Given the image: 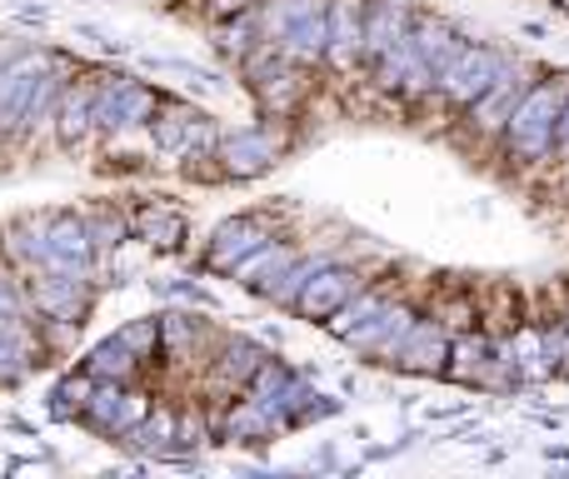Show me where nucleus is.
<instances>
[{"label": "nucleus", "instance_id": "nucleus-1", "mask_svg": "<svg viewBox=\"0 0 569 479\" xmlns=\"http://www.w3.org/2000/svg\"><path fill=\"white\" fill-rule=\"evenodd\" d=\"M565 100H569V76L535 80V86L525 90L515 116H510V126H505V136H500L515 160H525V166L555 160V130H560Z\"/></svg>", "mask_w": 569, "mask_h": 479}, {"label": "nucleus", "instance_id": "nucleus-2", "mask_svg": "<svg viewBox=\"0 0 569 479\" xmlns=\"http://www.w3.org/2000/svg\"><path fill=\"white\" fill-rule=\"evenodd\" d=\"M510 66V56H505L500 46H485V40H465V50L450 60V66L440 70V86H435V96H445L450 106H465L470 110L475 100L485 96V90L500 80V70Z\"/></svg>", "mask_w": 569, "mask_h": 479}, {"label": "nucleus", "instance_id": "nucleus-3", "mask_svg": "<svg viewBox=\"0 0 569 479\" xmlns=\"http://www.w3.org/2000/svg\"><path fill=\"white\" fill-rule=\"evenodd\" d=\"M530 86H535V80H530V66L510 60V66L500 70V80H495V86L470 106V130H475V136H505V126H510L515 106H520V96H525Z\"/></svg>", "mask_w": 569, "mask_h": 479}, {"label": "nucleus", "instance_id": "nucleus-4", "mask_svg": "<svg viewBox=\"0 0 569 479\" xmlns=\"http://www.w3.org/2000/svg\"><path fill=\"white\" fill-rule=\"evenodd\" d=\"M360 290H365L360 270H350V265H325V270H315V280L300 290L295 315H300V320H320L325 325L345 300H355Z\"/></svg>", "mask_w": 569, "mask_h": 479}, {"label": "nucleus", "instance_id": "nucleus-5", "mask_svg": "<svg viewBox=\"0 0 569 479\" xmlns=\"http://www.w3.org/2000/svg\"><path fill=\"white\" fill-rule=\"evenodd\" d=\"M450 330L435 320H415V330L405 335V345L395 350V370L400 375H445L450 370Z\"/></svg>", "mask_w": 569, "mask_h": 479}, {"label": "nucleus", "instance_id": "nucleus-6", "mask_svg": "<svg viewBox=\"0 0 569 479\" xmlns=\"http://www.w3.org/2000/svg\"><path fill=\"white\" fill-rule=\"evenodd\" d=\"M365 20H370V0H330V46H325V60L335 70H355L365 60Z\"/></svg>", "mask_w": 569, "mask_h": 479}, {"label": "nucleus", "instance_id": "nucleus-7", "mask_svg": "<svg viewBox=\"0 0 569 479\" xmlns=\"http://www.w3.org/2000/svg\"><path fill=\"white\" fill-rule=\"evenodd\" d=\"M40 80H46V56H16L10 66H0V136L26 126V106Z\"/></svg>", "mask_w": 569, "mask_h": 479}, {"label": "nucleus", "instance_id": "nucleus-8", "mask_svg": "<svg viewBox=\"0 0 569 479\" xmlns=\"http://www.w3.org/2000/svg\"><path fill=\"white\" fill-rule=\"evenodd\" d=\"M410 330H415V310H410V305H395V300H390L380 315H375V320H365L345 345L390 365V360H395V350L405 345V335H410Z\"/></svg>", "mask_w": 569, "mask_h": 479}, {"label": "nucleus", "instance_id": "nucleus-9", "mask_svg": "<svg viewBox=\"0 0 569 479\" xmlns=\"http://www.w3.org/2000/svg\"><path fill=\"white\" fill-rule=\"evenodd\" d=\"M415 26V10L405 0H370V20H365V66H380Z\"/></svg>", "mask_w": 569, "mask_h": 479}, {"label": "nucleus", "instance_id": "nucleus-10", "mask_svg": "<svg viewBox=\"0 0 569 479\" xmlns=\"http://www.w3.org/2000/svg\"><path fill=\"white\" fill-rule=\"evenodd\" d=\"M216 156L226 160V170L236 180H256V176H266V170L276 166L280 146H276V136H266V130H236V136L220 140Z\"/></svg>", "mask_w": 569, "mask_h": 479}, {"label": "nucleus", "instance_id": "nucleus-11", "mask_svg": "<svg viewBox=\"0 0 569 479\" xmlns=\"http://www.w3.org/2000/svg\"><path fill=\"white\" fill-rule=\"evenodd\" d=\"M266 240H276V236H270V226H266V220H256V216L226 220V226L216 230V240H210L206 265H210V270H236V265L246 260L250 250H260V245H266Z\"/></svg>", "mask_w": 569, "mask_h": 479}, {"label": "nucleus", "instance_id": "nucleus-12", "mask_svg": "<svg viewBox=\"0 0 569 479\" xmlns=\"http://www.w3.org/2000/svg\"><path fill=\"white\" fill-rule=\"evenodd\" d=\"M150 110H156V100H150L146 90H140L136 80H126V76H116L110 86L96 90V126H106V130L136 126V120H146Z\"/></svg>", "mask_w": 569, "mask_h": 479}, {"label": "nucleus", "instance_id": "nucleus-13", "mask_svg": "<svg viewBox=\"0 0 569 479\" xmlns=\"http://www.w3.org/2000/svg\"><path fill=\"white\" fill-rule=\"evenodd\" d=\"M410 36H415V46H420V56L435 66V76H440V70L465 50L460 26H455V20H445V16H415Z\"/></svg>", "mask_w": 569, "mask_h": 479}, {"label": "nucleus", "instance_id": "nucleus-14", "mask_svg": "<svg viewBox=\"0 0 569 479\" xmlns=\"http://www.w3.org/2000/svg\"><path fill=\"white\" fill-rule=\"evenodd\" d=\"M290 265H295V250H290V245H280V240H266V245H260V250H250L246 260H240V265H236V270H230V275H236L240 285H250V290H256V295H266L270 285H276L280 275L290 270Z\"/></svg>", "mask_w": 569, "mask_h": 479}, {"label": "nucleus", "instance_id": "nucleus-15", "mask_svg": "<svg viewBox=\"0 0 569 479\" xmlns=\"http://www.w3.org/2000/svg\"><path fill=\"white\" fill-rule=\"evenodd\" d=\"M96 130V90L80 86V90H66L56 106V136L66 146H80V140Z\"/></svg>", "mask_w": 569, "mask_h": 479}, {"label": "nucleus", "instance_id": "nucleus-16", "mask_svg": "<svg viewBox=\"0 0 569 479\" xmlns=\"http://www.w3.org/2000/svg\"><path fill=\"white\" fill-rule=\"evenodd\" d=\"M76 285L80 280H66V275H50L46 270V280H36V310H46L50 320L80 325V315H86V300L76 295Z\"/></svg>", "mask_w": 569, "mask_h": 479}, {"label": "nucleus", "instance_id": "nucleus-17", "mask_svg": "<svg viewBox=\"0 0 569 479\" xmlns=\"http://www.w3.org/2000/svg\"><path fill=\"white\" fill-rule=\"evenodd\" d=\"M325 10H330V0H266L260 30H266V40L276 46L290 26H300V20H310V16H325Z\"/></svg>", "mask_w": 569, "mask_h": 479}, {"label": "nucleus", "instance_id": "nucleus-18", "mask_svg": "<svg viewBox=\"0 0 569 479\" xmlns=\"http://www.w3.org/2000/svg\"><path fill=\"white\" fill-rule=\"evenodd\" d=\"M385 305H390V300H385L380 290H360L355 300H345L340 310H335L330 320H325V335H335V340H350V335L360 330L365 320H375V315H380Z\"/></svg>", "mask_w": 569, "mask_h": 479}, {"label": "nucleus", "instance_id": "nucleus-19", "mask_svg": "<svg viewBox=\"0 0 569 479\" xmlns=\"http://www.w3.org/2000/svg\"><path fill=\"white\" fill-rule=\"evenodd\" d=\"M196 120L200 116H186V110H166V116H156V126H150V140H156L160 156H186L190 136H196Z\"/></svg>", "mask_w": 569, "mask_h": 479}, {"label": "nucleus", "instance_id": "nucleus-20", "mask_svg": "<svg viewBox=\"0 0 569 479\" xmlns=\"http://www.w3.org/2000/svg\"><path fill=\"white\" fill-rule=\"evenodd\" d=\"M136 360H140V355L116 335V340H106V345H96V350H90L86 370L96 375V380H126V375L136 370Z\"/></svg>", "mask_w": 569, "mask_h": 479}, {"label": "nucleus", "instance_id": "nucleus-21", "mask_svg": "<svg viewBox=\"0 0 569 479\" xmlns=\"http://www.w3.org/2000/svg\"><path fill=\"white\" fill-rule=\"evenodd\" d=\"M325 265H330V260H320V255H295V265L280 275L276 285H270V290H266V300L290 305V310H295V300H300V290L315 280V270H325Z\"/></svg>", "mask_w": 569, "mask_h": 479}, {"label": "nucleus", "instance_id": "nucleus-22", "mask_svg": "<svg viewBox=\"0 0 569 479\" xmlns=\"http://www.w3.org/2000/svg\"><path fill=\"white\" fill-rule=\"evenodd\" d=\"M260 370H266V350H260L256 340H236V345H226V355H220V380L250 385Z\"/></svg>", "mask_w": 569, "mask_h": 479}, {"label": "nucleus", "instance_id": "nucleus-23", "mask_svg": "<svg viewBox=\"0 0 569 479\" xmlns=\"http://www.w3.org/2000/svg\"><path fill=\"white\" fill-rule=\"evenodd\" d=\"M270 430H280V420L266 410V405H256V400L236 405V410H230V420H226L230 440H266Z\"/></svg>", "mask_w": 569, "mask_h": 479}, {"label": "nucleus", "instance_id": "nucleus-24", "mask_svg": "<svg viewBox=\"0 0 569 479\" xmlns=\"http://www.w3.org/2000/svg\"><path fill=\"white\" fill-rule=\"evenodd\" d=\"M126 400H130V395L120 390V380H100V385H96V395H90V405H86V420L116 435V430H120V410H126Z\"/></svg>", "mask_w": 569, "mask_h": 479}, {"label": "nucleus", "instance_id": "nucleus-25", "mask_svg": "<svg viewBox=\"0 0 569 479\" xmlns=\"http://www.w3.org/2000/svg\"><path fill=\"white\" fill-rule=\"evenodd\" d=\"M30 370V345L26 335L16 330V320H0V385L20 380Z\"/></svg>", "mask_w": 569, "mask_h": 479}, {"label": "nucleus", "instance_id": "nucleus-26", "mask_svg": "<svg viewBox=\"0 0 569 479\" xmlns=\"http://www.w3.org/2000/svg\"><path fill=\"white\" fill-rule=\"evenodd\" d=\"M170 440H176V415H146V420L130 430V445L136 450H170Z\"/></svg>", "mask_w": 569, "mask_h": 479}, {"label": "nucleus", "instance_id": "nucleus-27", "mask_svg": "<svg viewBox=\"0 0 569 479\" xmlns=\"http://www.w3.org/2000/svg\"><path fill=\"white\" fill-rule=\"evenodd\" d=\"M140 230H146V240L160 245V250H176V245L186 240V220L170 216V210H146V216H140Z\"/></svg>", "mask_w": 569, "mask_h": 479}, {"label": "nucleus", "instance_id": "nucleus-28", "mask_svg": "<svg viewBox=\"0 0 569 479\" xmlns=\"http://www.w3.org/2000/svg\"><path fill=\"white\" fill-rule=\"evenodd\" d=\"M140 66L156 70V76H190V80H200V86H220L216 70L190 66V60H176V56H140Z\"/></svg>", "mask_w": 569, "mask_h": 479}, {"label": "nucleus", "instance_id": "nucleus-29", "mask_svg": "<svg viewBox=\"0 0 569 479\" xmlns=\"http://www.w3.org/2000/svg\"><path fill=\"white\" fill-rule=\"evenodd\" d=\"M200 325L186 320V315H160V345H166L170 355H186L190 345H196Z\"/></svg>", "mask_w": 569, "mask_h": 479}, {"label": "nucleus", "instance_id": "nucleus-30", "mask_svg": "<svg viewBox=\"0 0 569 479\" xmlns=\"http://www.w3.org/2000/svg\"><path fill=\"white\" fill-rule=\"evenodd\" d=\"M120 340H126L130 350L146 360V355L160 350V320H136V325H126V330H120Z\"/></svg>", "mask_w": 569, "mask_h": 479}, {"label": "nucleus", "instance_id": "nucleus-31", "mask_svg": "<svg viewBox=\"0 0 569 479\" xmlns=\"http://www.w3.org/2000/svg\"><path fill=\"white\" fill-rule=\"evenodd\" d=\"M90 236H96V245H120L126 240V220H90Z\"/></svg>", "mask_w": 569, "mask_h": 479}, {"label": "nucleus", "instance_id": "nucleus-32", "mask_svg": "<svg viewBox=\"0 0 569 479\" xmlns=\"http://www.w3.org/2000/svg\"><path fill=\"white\" fill-rule=\"evenodd\" d=\"M0 320H20V295L10 290L6 275H0Z\"/></svg>", "mask_w": 569, "mask_h": 479}, {"label": "nucleus", "instance_id": "nucleus-33", "mask_svg": "<svg viewBox=\"0 0 569 479\" xmlns=\"http://www.w3.org/2000/svg\"><path fill=\"white\" fill-rule=\"evenodd\" d=\"M555 160H560V166H569V100H565L560 130H555Z\"/></svg>", "mask_w": 569, "mask_h": 479}, {"label": "nucleus", "instance_id": "nucleus-34", "mask_svg": "<svg viewBox=\"0 0 569 479\" xmlns=\"http://www.w3.org/2000/svg\"><path fill=\"white\" fill-rule=\"evenodd\" d=\"M76 36H90V40H100L106 50H120V40L110 36V30H100V26H90V20H76Z\"/></svg>", "mask_w": 569, "mask_h": 479}, {"label": "nucleus", "instance_id": "nucleus-35", "mask_svg": "<svg viewBox=\"0 0 569 479\" xmlns=\"http://www.w3.org/2000/svg\"><path fill=\"white\" fill-rule=\"evenodd\" d=\"M545 460H569V445H545Z\"/></svg>", "mask_w": 569, "mask_h": 479}, {"label": "nucleus", "instance_id": "nucleus-36", "mask_svg": "<svg viewBox=\"0 0 569 479\" xmlns=\"http://www.w3.org/2000/svg\"><path fill=\"white\" fill-rule=\"evenodd\" d=\"M560 6H565V10H569V0H560Z\"/></svg>", "mask_w": 569, "mask_h": 479}]
</instances>
